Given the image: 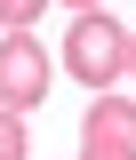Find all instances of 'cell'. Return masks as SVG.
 I'll return each instance as SVG.
<instances>
[{"instance_id": "obj_4", "label": "cell", "mask_w": 136, "mask_h": 160, "mask_svg": "<svg viewBox=\"0 0 136 160\" xmlns=\"http://www.w3.org/2000/svg\"><path fill=\"white\" fill-rule=\"evenodd\" d=\"M32 152V128H24V112H0V160H24Z\"/></svg>"}, {"instance_id": "obj_1", "label": "cell", "mask_w": 136, "mask_h": 160, "mask_svg": "<svg viewBox=\"0 0 136 160\" xmlns=\"http://www.w3.org/2000/svg\"><path fill=\"white\" fill-rule=\"evenodd\" d=\"M56 64H72V80H88V88H112L120 72H128V24H112L104 8H88V16H72L64 24V56Z\"/></svg>"}, {"instance_id": "obj_8", "label": "cell", "mask_w": 136, "mask_h": 160, "mask_svg": "<svg viewBox=\"0 0 136 160\" xmlns=\"http://www.w3.org/2000/svg\"><path fill=\"white\" fill-rule=\"evenodd\" d=\"M128 72H136V32H128Z\"/></svg>"}, {"instance_id": "obj_7", "label": "cell", "mask_w": 136, "mask_h": 160, "mask_svg": "<svg viewBox=\"0 0 136 160\" xmlns=\"http://www.w3.org/2000/svg\"><path fill=\"white\" fill-rule=\"evenodd\" d=\"M64 8H72V16H88V8H96V0H64Z\"/></svg>"}, {"instance_id": "obj_2", "label": "cell", "mask_w": 136, "mask_h": 160, "mask_svg": "<svg viewBox=\"0 0 136 160\" xmlns=\"http://www.w3.org/2000/svg\"><path fill=\"white\" fill-rule=\"evenodd\" d=\"M56 80V56L32 32H0V112H32Z\"/></svg>"}, {"instance_id": "obj_5", "label": "cell", "mask_w": 136, "mask_h": 160, "mask_svg": "<svg viewBox=\"0 0 136 160\" xmlns=\"http://www.w3.org/2000/svg\"><path fill=\"white\" fill-rule=\"evenodd\" d=\"M40 8H48V0H0V32H32Z\"/></svg>"}, {"instance_id": "obj_6", "label": "cell", "mask_w": 136, "mask_h": 160, "mask_svg": "<svg viewBox=\"0 0 136 160\" xmlns=\"http://www.w3.org/2000/svg\"><path fill=\"white\" fill-rule=\"evenodd\" d=\"M80 160H128V152H104V144H80Z\"/></svg>"}, {"instance_id": "obj_3", "label": "cell", "mask_w": 136, "mask_h": 160, "mask_svg": "<svg viewBox=\"0 0 136 160\" xmlns=\"http://www.w3.org/2000/svg\"><path fill=\"white\" fill-rule=\"evenodd\" d=\"M80 144H104V152L136 160V96H112V88H104V96L88 104V120H80Z\"/></svg>"}]
</instances>
